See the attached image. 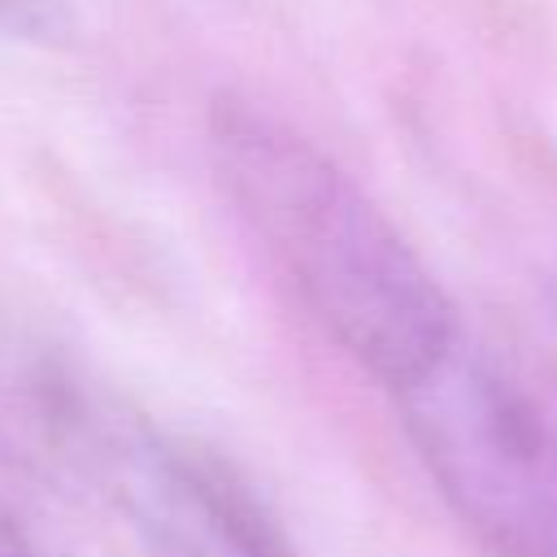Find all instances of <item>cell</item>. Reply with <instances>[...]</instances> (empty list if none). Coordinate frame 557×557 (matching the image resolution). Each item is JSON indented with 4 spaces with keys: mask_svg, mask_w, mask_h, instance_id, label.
<instances>
[{
    "mask_svg": "<svg viewBox=\"0 0 557 557\" xmlns=\"http://www.w3.org/2000/svg\"><path fill=\"white\" fill-rule=\"evenodd\" d=\"M87 505L61 496L0 440V557H109Z\"/></svg>",
    "mask_w": 557,
    "mask_h": 557,
    "instance_id": "obj_3",
    "label": "cell"
},
{
    "mask_svg": "<svg viewBox=\"0 0 557 557\" xmlns=\"http://www.w3.org/2000/svg\"><path fill=\"white\" fill-rule=\"evenodd\" d=\"M39 426L83 496L161 557H296L226 461L113 396L52 379L39 387Z\"/></svg>",
    "mask_w": 557,
    "mask_h": 557,
    "instance_id": "obj_2",
    "label": "cell"
},
{
    "mask_svg": "<svg viewBox=\"0 0 557 557\" xmlns=\"http://www.w3.org/2000/svg\"><path fill=\"white\" fill-rule=\"evenodd\" d=\"M209 157L305 309L392 396L461 339L440 278L313 139L265 109L222 100L209 117Z\"/></svg>",
    "mask_w": 557,
    "mask_h": 557,
    "instance_id": "obj_1",
    "label": "cell"
},
{
    "mask_svg": "<svg viewBox=\"0 0 557 557\" xmlns=\"http://www.w3.org/2000/svg\"><path fill=\"white\" fill-rule=\"evenodd\" d=\"M527 557H557V535H548L544 544H535V548H531Z\"/></svg>",
    "mask_w": 557,
    "mask_h": 557,
    "instance_id": "obj_5",
    "label": "cell"
},
{
    "mask_svg": "<svg viewBox=\"0 0 557 557\" xmlns=\"http://www.w3.org/2000/svg\"><path fill=\"white\" fill-rule=\"evenodd\" d=\"M74 30L70 0H0V35L22 44H61Z\"/></svg>",
    "mask_w": 557,
    "mask_h": 557,
    "instance_id": "obj_4",
    "label": "cell"
}]
</instances>
